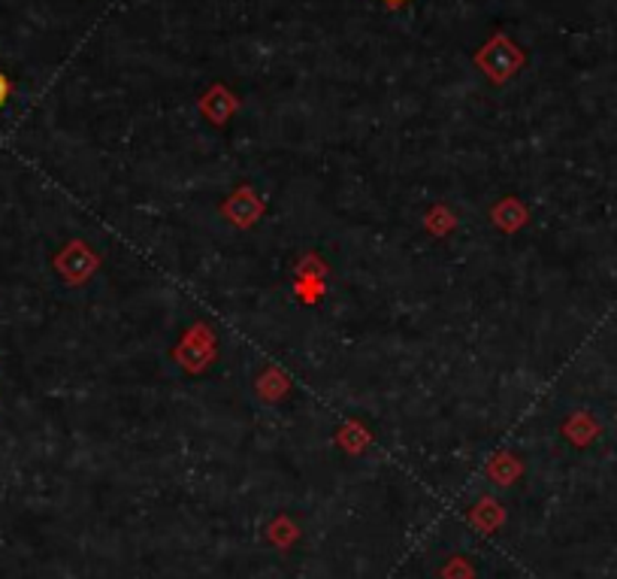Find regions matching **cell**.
<instances>
[{
    "instance_id": "6da1fadb",
    "label": "cell",
    "mask_w": 617,
    "mask_h": 579,
    "mask_svg": "<svg viewBox=\"0 0 617 579\" xmlns=\"http://www.w3.org/2000/svg\"><path fill=\"white\" fill-rule=\"evenodd\" d=\"M7 97H10V83H7V76L0 73V107L7 104Z\"/></svg>"
},
{
    "instance_id": "7a4b0ae2",
    "label": "cell",
    "mask_w": 617,
    "mask_h": 579,
    "mask_svg": "<svg viewBox=\"0 0 617 579\" xmlns=\"http://www.w3.org/2000/svg\"><path fill=\"white\" fill-rule=\"evenodd\" d=\"M388 7H400V3H405V0H385Z\"/></svg>"
}]
</instances>
